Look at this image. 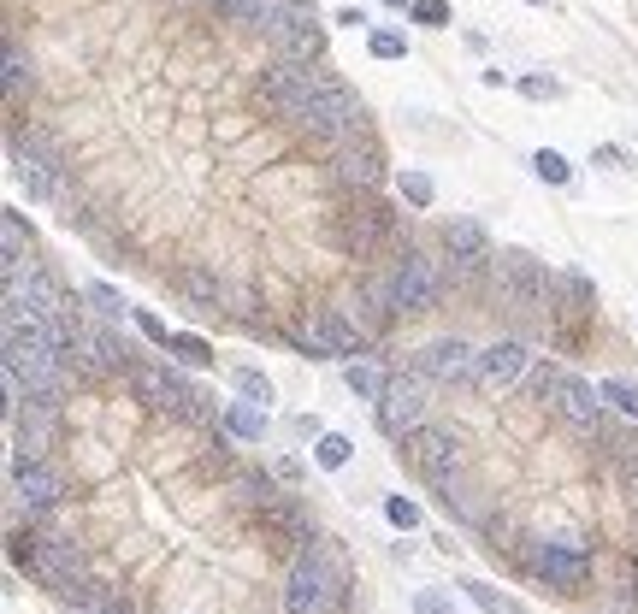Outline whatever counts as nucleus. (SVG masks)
<instances>
[{"mask_svg":"<svg viewBox=\"0 0 638 614\" xmlns=\"http://www.w3.org/2000/svg\"><path fill=\"white\" fill-rule=\"evenodd\" d=\"M532 6H544V0H532Z\"/></svg>","mask_w":638,"mask_h":614,"instance_id":"obj_45","label":"nucleus"},{"mask_svg":"<svg viewBox=\"0 0 638 614\" xmlns=\"http://www.w3.org/2000/svg\"><path fill=\"white\" fill-rule=\"evenodd\" d=\"M225 431L260 443V437H266V408H255V402H231V408H225Z\"/></svg>","mask_w":638,"mask_h":614,"instance_id":"obj_25","label":"nucleus"},{"mask_svg":"<svg viewBox=\"0 0 638 614\" xmlns=\"http://www.w3.org/2000/svg\"><path fill=\"white\" fill-rule=\"evenodd\" d=\"M414 614H455V603H449L444 591H420V597H414Z\"/></svg>","mask_w":638,"mask_h":614,"instance_id":"obj_40","label":"nucleus"},{"mask_svg":"<svg viewBox=\"0 0 638 614\" xmlns=\"http://www.w3.org/2000/svg\"><path fill=\"white\" fill-rule=\"evenodd\" d=\"M225 6H231V0H219V12H225Z\"/></svg>","mask_w":638,"mask_h":614,"instance_id":"obj_44","label":"nucleus"},{"mask_svg":"<svg viewBox=\"0 0 638 614\" xmlns=\"http://www.w3.org/2000/svg\"><path fill=\"white\" fill-rule=\"evenodd\" d=\"M349 449H355V443H349L343 431H325V437L314 443V461H319V467H343V461H349Z\"/></svg>","mask_w":638,"mask_h":614,"instance_id":"obj_31","label":"nucleus"},{"mask_svg":"<svg viewBox=\"0 0 638 614\" xmlns=\"http://www.w3.org/2000/svg\"><path fill=\"white\" fill-rule=\"evenodd\" d=\"M343 384H349V390H355L361 402H379V396H384V384H390V372L373 367V361H355V367L343 372Z\"/></svg>","mask_w":638,"mask_h":614,"instance_id":"obj_24","label":"nucleus"},{"mask_svg":"<svg viewBox=\"0 0 638 614\" xmlns=\"http://www.w3.org/2000/svg\"><path fill=\"white\" fill-rule=\"evenodd\" d=\"M12 496L24 508H48V502H60V473L42 461H12Z\"/></svg>","mask_w":638,"mask_h":614,"instance_id":"obj_18","label":"nucleus"},{"mask_svg":"<svg viewBox=\"0 0 638 614\" xmlns=\"http://www.w3.org/2000/svg\"><path fill=\"white\" fill-rule=\"evenodd\" d=\"M384 6H396V12H402V6H408V12H414V0H384Z\"/></svg>","mask_w":638,"mask_h":614,"instance_id":"obj_43","label":"nucleus"},{"mask_svg":"<svg viewBox=\"0 0 638 614\" xmlns=\"http://www.w3.org/2000/svg\"><path fill=\"white\" fill-rule=\"evenodd\" d=\"M402 455L414 461V473H420L426 485H438V491L461 485V449H455V437H449V431L420 426L414 437H402Z\"/></svg>","mask_w":638,"mask_h":614,"instance_id":"obj_7","label":"nucleus"},{"mask_svg":"<svg viewBox=\"0 0 638 614\" xmlns=\"http://www.w3.org/2000/svg\"><path fill=\"white\" fill-rule=\"evenodd\" d=\"M343 591V567L325 544H302L296 567H290V585H284V614H325Z\"/></svg>","mask_w":638,"mask_h":614,"instance_id":"obj_2","label":"nucleus"},{"mask_svg":"<svg viewBox=\"0 0 638 614\" xmlns=\"http://www.w3.org/2000/svg\"><path fill=\"white\" fill-rule=\"evenodd\" d=\"M402 195H408L414 207H432V195H438V184H432L426 172H402Z\"/></svg>","mask_w":638,"mask_h":614,"instance_id":"obj_36","label":"nucleus"},{"mask_svg":"<svg viewBox=\"0 0 638 614\" xmlns=\"http://www.w3.org/2000/svg\"><path fill=\"white\" fill-rule=\"evenodd\" d=\"M178 290H184V296H190L195 307H207V313H219V307L231 302L225 278H213L207 266H184V272H178Z\"/></svg>","mask_w":638,"mask_h":614,"instance_id":"obj_23","label":"nucleus"},{"mask_svg":"<svg viewBox=\"0 0 638 614\" xmlns=\"http://www.w3.org/2000/svg\"><path fill=\"white\" fill-rule=\"evenodd\" d=\"M461 591H467L485 614H526L514 597H503V591H497V585H485V579H461Z\"/></svg>","mask_w":638,"mask_h":614,"instance_id":"obj_27","label":"nucleus"},{"mask_svg":"<svg viewBox=\"0 0 638 614\" xmlns=\"http://www.w3.org/2000/svg\"><path fill=\"white\" fill-rule=\"evenodd\" d=\"M290 343L302 349V355H355L361 343H367V331H355L343 313H302L296 325H290Z\"/></svg>","mask_w":638,"mask_h":614,"instance_id":"obj_8","label":"nucleus"},{"mask_svg":"<svg viewBox=\"0 0 638 614\" xmlns=\"http://www.w3.org/2000/svg\"><path fill=\"white\" fill-rule=\"evenodd\" d=\"M260 89H266V101H272L290 124H302V130L325 136L331 148H343V142H361V136H367V107H361V101H355V89H349V83H337L331 71L278 60L266 77H260Z\"/></svg>","mask_w":638,"mask_h":614,"instance_id":"obj_1","label":"nucleus"},{"mask_svg":"<svg viewBox=\"0 0 638 614\" xmlns=\"http://www.w3.org/2000/svg\"><path fill=\"white\" fill-rule=\"evenodd\" d=\"M0 260H6V278L12 272H30V231H24V213H0Z\"/></svg>","mask_w":638,"mask_h":614,"instance_id":"obj_22","label":"nucleus"},{"mask_svg":"<svg viewBox=\"0 0 638 614\" xmlns=\"http://www.w3.org/2000/svg\"><path fill=\"white\" fill-rule=\"evenodd\" d=\"M54 431H60V402L30 396V402L12 408V443H18V461H36V455L54 443Z\"/></svg>","mask_w":638,"mask_h":614,"instance_id":"obj_13","label":"nucleus"},{"mask_svg":"<svg viewBox=\"0 0 638 614\" xmlns=\"http://www.w3.org/2000/svg\"><path fill=\"white\" fill-rule=\"evenodd\" d=\"M101 614H136V609H130L125 597H107V603H101Z\"/></svg>","mask_w":638,"mask_h":614,"instance_id":"obj_42","label":"nucleus"},{"mask_svg":"<svg viewBox=\"0 0 638 614\" xmlns=\"http://www.w3.org/2000/svg\"><path fill=\"white\" fill-rule=\"evenodd\" d=\"M520 95L526 101H562V83L556 77H520Z\"/></svg>","mask_w":638,"mask_h":614,"instance_id":"obj_38","label":"nucleus"},{"mask_svg":"<svg viewBox=\"0 0 638 614\" xmlns=\"http://www.w3.org/2000/svg\"><path fill=\"white\" fill-rule=\"evenodd\" d=\"M414 24L444 30V24H449V0H414Z\"/></svg>","mask_w":638,"mask_h":614,"instance_id":"obj_37","label":"nucleus"},{"mask_svg":"<svg viewBox=\"0 0 638 614\" xmlns=\"http://www.w3.org/2000/svg\"><path fill=\"white\" fill-rule=\"evenodd\" d=\"M532 172H538L544 184H568V178H574L568 154H556V148H538V154H532Z\"/></svg>","mask_w":638,"mask_h":614,"instance_id":"obj_29","label":"nucleus"},{"mask_svg":"<svg viewBox=\"0 0 638 614\" xmlns=\"http://www.w3.org/2000/svg\"><path fill=\"white\" fill-rule=\"evenodd\" d=\"M24 83H30V65H24V54L6 42V95L18 101V95H24Z\"/></svg>","mask_w":638,"mask_h":614,"instance_id":"obj_35","label":"nucleus"},{"mask_svg":"<svg viewBox=\"0 0 638 614\" xmlns=\"http://www.w3.org/2000/svg\"><path fill=\"white\" fill-rule=\"evenodd\" d=\"M231 384H237V396H243V402H255V408H272V396H278V390H272V378L255 372V367H237V372H231Z\"/></svg>","mask_w":638,"mask_h":614,"instance_id":"obj_26","label":"nucleus"},{"mask_svg":"<svg viewBox=\"0 0 638 614\" xmlns=\"http://www.w3.org/2000/svg\"><path fill=\"white\" fill-rule=\"evenodd\" d=\"M367 48H373V60H402V54H408V36H402V30H373Z\"/></svg>","mask_w":638,"mask_h":614,"instance_id":"obj_32","label":"nucleus"},{"mask_svg":"<svg viewBox=\"0 0 638 614\" xmlns=\"http://www.w3.org/2000/svg\"><path fill=\"white\" fill-rule=\"evenodd\" d=\"M520 372H526V349H520L514 337H509V343H491V349L479 355V384H491V390L514 384Z\"/></svg>","mask_w":638,"mask_h":614,"instance_id":"obj_20","label":"nucleus"},{"mask_svg":"<svg viewBox=\"0 0 638 614\" xmlns=\"http://www.w3.org/2000/svg\"><path fill=\"white\" fill-rule=\"evenodd\" d=\"M130 319H136V331H142V337H148V343H160V349H166V355H172V337H178V331H166V325H160V319H154V313H148V307H130Z\"/></svg>","mask_w":638,"mask_h":614,"instance_id":"obj_33","label":"nucleus"},{"mask_svg":"<svg viewBox=\"0 0 638 614\" xmlns=\"http://www.w3.org/2000/svg\"><path fill=\"white\" fill-rule=\"evenodd\" d=\"M71 367H83V372H95V378H107V372H119L125 367V349L107 337V331H83L77 343H71V355H65Z\"/></svg>","mask_w":638,"mask_h":614,"instance_id":"obj_19","label":"nucleus"},{"mask_svg":"<svg viewBox=\"0 0 638 614\" xmlns=\"http://www.w3.org/2000/svg\"><path fill=\"white\" fill-rule=\"evenodd\" d=\"M538 396L574 431H603V402H597V390H591L585 378H574V372H538Z\"/></svg>","mask_w":638,"mask_h":614,"instance_id":"obj_5","label":"nucleus"},{"mask_svg":"<svg viewBox=\"0 0 638 614\" xmlns=\"http://www.w3.org/2000/svg\"><path fill=\"white\" fill-rule=\"evenodd\" d=\"M526 567H532L550 591H579V585L591 579L579 544H526Z\"/></svg>","mask_w":638,"mask_h":614,"instance_id":"obj_12","label":"nucleus"},{"mask_svg":"<svg viewBox=\"0 0 638 614\" xmlns=\"http://www.w3.org/2000/svg\"><path fill=\"white\" fill-rule=\"evenodd\" d=\"M444 243H449V278H473L485 260H491V248H485V225L479 219H449L444 225Z\"/></svg>","mask_w":638,"mask_h":614,"instance_id":"obj_17","label":"nucleus"},{"mask_svg":"<svg viewBox=\"0 0 638 614\" xmlns=\"http://www.w3.org/2000/svg\"><path fill=\"white\" fill-rule=\"evenodd\" d=\"M83 296H89V302L101 307V313H107V319H125V302H119V290H107V284H89V290H83Z\"/></svg>","mask_w":638,"mask_h":614,"instance_id":"obj_39","label":"nucleus"},{"mask_svg":"<svg viewBox=\"0 0 638 614\" xmlns=\"http://www.w3.org/2000/svg\"><path fill=\"white\" fill-rule=\"evenodd\" d=\"M272 42L284 48V60H290V65H319V54H325L319 12L308 6V0H296V6H290V18L278 24V36H272Z\"/></svg>","mask_w":638,"mask_h":614,"instance_id":"obj_14","label":"nucleus"},{"mask_svg":"<svg viewBox=\"0 0 638 614\" xmlns=\"http://www.w3.org/2000/svg\"><path fill=\"white\" fill-rule=\"evenodd\" d=\"M384 514H390L396 532H414V526H420V508H414L408 496H384Z\"/></svg>","mask_w":638,"mask_h":614,"instance_id":"obj_34","label":"nucleus"},{"mask_svg":"<svg viewBox=\"0 0 638 614\" xmlns=\"http://www.w3.org/2000/svg\"><path fill=\"white\" fill-rule=\"evenodd\" d=\"M597 402H609L615 414L638 420V384H627V378H603V384H597Z\"/></svg>","mask_w":638,"mask_h":614,"instance_id":"obj_28","label":"nucleus"},{"mask_svg":"<svg viewBox=\"0 0 638 614\" xmlns=\"http://www.w3.org/2000/svg\"><path fill=\"white\" fill-rule=\"evenodd\" d=\"M420 414H426V378L420 372H390V384L379 396V426L390 437H414Z\"/></svg>","mask_w":638,"mask_h":614,"instance_id":"obj_11","label":"nucleus"},{"mask_svg":"<svg viewBox=\"0 0 638 614\" xmlns=\"http://www.w3.org/2000/svg\"><path fill=\"white\" fill-rule=\"evenodd\" d=\"M497 290H503V302H509L514 313H538V307L550 302V272H544L532 254L509 248V254L497 260Z\"/></svg>","mask_w":638,"mask_h":614,"instance_id":"obj_10","label":"nucleus"},{"mask_svg":"<svg viewBox=\"0 0 638 614\" xmlns=\"http://www.w3.org/2000/svg\"><path fill=\"white\" fill-rule=\"evenodd\" d=\"M420 378H438V384H479V355L461 343V337H438L420 349Z\"/></svg>","mask_w":638,"mask_h":614,"instance_id":"obj_15","label":"nucleus"},{"mask_svg":"<svg viewBox=\"0 0 638 614\" xmlns=\"http://www.w3.org/2000/svg\"><path fill=\"white\" fill-rule=\"evenodd\" d=\"M331 237L343 254H355V260H367V254H379L390 237H396V213L373 201V195H349L337 213H331Z\"/></svg>","mask_w":638,"mask_h":614,"instance_id":"obj_3","label":"nucleus"},{"mask_svg":"<svg viewBox=\"0 0 638 614\" xmlns=\"http://www.w3.org/2000/svg\"><path fill=\"white\" fill-rule=\"evenodd\" d=\"M621 160H627V154H621V148H609V142H603V148H591V166H621Z\"/></svg>","mask_w":638,"mask_h":614,"instance_id":"obj_41","label":"nucleus"},{"mask_svg":"<svg viewBox=\"0 0 638 614\" xmlns=\"http://www.w3.org/2000/svg\"><path fill=\"white\" fill-rule=\"evenodd\" d=\"M290 6H296V0H231V6H225V18H237V24H249V30L278 36V24L290 18Z\"/></svg>","mask_w":638,"mask_h":614,"instance_id":"obj_21","label":"nucleus"},{"mask_svg":"<svg viewBox=\"0 0 638 614\" xmlns=\"http://www.w3.org/2000/svg\"><path fill=\"white\" fill-rule=\"evenodd\" d=\"M438 296H444L438 260L408 248V254L396 260V272H390V307H396V313H426V307H438Z\"/></svg>","mask_w":638,"mask_h":614,"instance_id":"obj_6","label":"nucleus"},{"mask_svg":"<svg viewBox=\"0 0 638 614\" xmlns=\"http://www.w3.org/2000/svg\"><path fill=\"white\" fill-rule=\"evenodd\" d=\"M331 178L349 189V195H367V189H379L384 178V160L379 148L361 136V142H343V148H331Z\"/></svg>","mask_w":638,"mask_h":614,"instance_id":"obj_16","label":"nucleus"},{"mask_svg":"<svg viewBox=\"0 0 638 614\" xmlns=\"http://www.w3.org/2000/svg\"><path fill=\"white\" fill-rule=\"evenodd\" d=\"M172 355H178L184 367H207V361H213L207 337H195V331H178V337H172Z\"/></svg>","mask_w":638,"mask_h":614,"instance_id":"obj_30","label":"nucleus"},{"mask_svg":"<svg viewBox=\"0 0 638 614\" xmlns=\"http://www.w3.org/2000/svg\"><path fill=\"white\" fill-rule=\"evenodd\" d=\"M130 384H136V396H142V402H154L160 414H178V420H190V426H207V420H213L207 396L190 390L172 367H148V361H136V367H130Z\"/></svg>","mask_w":638,"mask_h":614,"instance_id":"obj_4","label":"nucleus"},{"mask_svg":"<svg viewBox=\"0 0 638 614\" xmlns=\"http://www.w3.org/2000/svg\"><path fill=\"white\" fill-rule=\"evenodd\" d=\"M12 555L18 561H30V573L42 579V585H54V591H77V579H83V550L77 544H65V538H36L30 550H24V538L12 544Z\"/></svg>","mask_w":638,"mask_h":614,"instance_id":"obj_9","label":"nucleus"}]
</instances>
